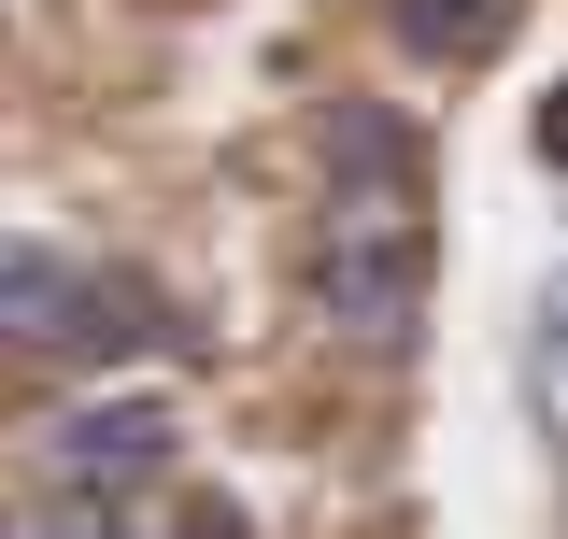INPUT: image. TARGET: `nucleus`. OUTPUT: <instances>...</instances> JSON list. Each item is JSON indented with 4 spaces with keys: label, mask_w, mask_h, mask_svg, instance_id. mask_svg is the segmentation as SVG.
Here are the masks:
<instances>
[{
    "label": "nucleus",
    "mask_w": 568,
    "mask_h": 539,
    "mask_svg": "<svg viewBox=\"0 0 568 539\" xmlns=\"http://www.w3.org/2000/svg\"><path fill=\"white\" fill-rule=\"evenodd\" d=\"M171 398H71L58 426H43V469H58V526H114L142 482L171 469Z\"/></svg>",
    "instance_id": "3"
},
{
    "label": "nucleus",
    "mask_w": 568,
    "mask_h": 539,
    "mask_svg": "<svg viewBox=\"0 0 568 539\" xmlns=\"http://www.w3.org/2000/svg\"><path fill=\"white\" fill-rule=\"evenodd\" d=\"M327 200H426V142H413V114L342 100V114H327Z\"/></svg>",
    "instance_id": "4"
},
{
    "label": "nucleus",
    "mask_w": 568,
    "mask_h": 539,
    "mask_svg": "<svg viewBox=\"0 0 568 539\" xmlns=\"http://www.w3.org/2000/svg\"><path fill=\"white\" fill-rule=\"evenodd\" d=\"M0 340L14 355H71V369H129L156 340H185V313L142 270L58 256V242H0Z\"/></svg>",
    "instance_id": "1"
},
{
    "label": "nucleus",
    "mask_w": 568,
    "mask_h": 539,
    "mask_svg": "<svg viewBox=\"0 0 568 539\" xmlns=\"http://www.w3.org/2000/svg\"><path fill=\"white\" fill-rule=\"evenodd\" d=\"M0 526H14V511H0Z\"/></svg>",
    "instance_id": "7"
},
{
    "label": "nucleus",
    "mask_w": 568,
    "mask_h": 539,
    "mask_svg": "<svg viewBox=\"0 0 568 539\" xmlns=\"http://www.w3.org/2000/svg\"><path fill=\"white\" fill-rule=\"evenodd\" d=\"M540 156H555V171H568V85H555V100H540Z\"/></svg>",
    "instance_id": "6"
},
{
    "label": "nucleus",
    "mask_w": 568,
    "mask_h": 539,
    "mask_svg": "<svg viewBox=\"0 0 568 539\" xmlns=\"http://www.w3.org/2000/svg\"><path fill=\"white\" fill-rule=\"evenodd\" d=\"M384 29L413 58H484L497 29H511V0H384Z\"/></svg>",
    "instance_id": "5"
},
{
    "label": "nucleus",
    "mask_w": 568,
    "mask_h": 539,
    "mask_svg": "<svg viewBox=\"0 0 568 539\" xmlns=\"http://www.w3.org/2000/svg\"><path fill=\"white\" fill-rule=\"evenodd\" d=\"M426 284H440V227L413 200H327V242H313V313L369 355H413Z\"/></svg>",
    "instance_id": "2"
}]
</instances>
